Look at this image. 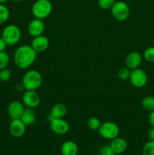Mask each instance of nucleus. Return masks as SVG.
<instances>
[{
    "label": "nucleus",
    "mask_w": 154,
    "mask_h": 155,
    "mask_svg": "<svg viewBox=\"0 0 154 155\" xmlns=\"http://www.w3.org/2000/svg\"><path fill=\"white\" fill-rule=\"evenodd\" d=\"M37 52L31 45H23L18 47L14 54V61L20 69H27L35 62Z\"/></svg>",
    "instance_id": "nucleus-1"
},
{
    "label": "nucleus",
    "mask_w": 154,
    "mask_h": 155,
    "mask_svg": "<svg viewBox=\"0 0 154 155\" xmlns=\"http://www.w3.org/2000/svg\"><path fill=\"white\" fill-rule=\"evenodd\" d=\"M42 77L36 70H30L24 74L22 86L25 90H36L41 86Z\"/></svg>",
    "instance_id": "nucleus-2"
},
{
    "label": "nucleus",
    "mask_w": 154,
    "mask_h": 155,
    "mask_svg": "<svg viewBox=\"0 0 154 155\" xmlns=\"http://www.w3.org/2000/svg\"><path fill=\"white\" fill-rule=\"evenodd\" d=\"M31 11L34 18L44 20L52 12V4L49 0H36L33 4Z\"/></svg>",
    "instance_id": "nucleus-3"
},
{
    "label": "nucleus",
    "mask_w": 154,
    "mask_h": 155,
    "mask_svg": "<svg viewBox=\"0 0 154 155\" xmlns=\"http://www.w3.org/2000/svg\"><path fill=\"white\" fill-rule=\"evenodd\" d=\"M21 37V32L19 27L14 24L6 26L2 33V38L8 45H14L18 43Z\"/></svg>",
    "instance_id": "nucleus-4"
},
{
    "label": "nucleus",
    "mask_w": 154,
    "mask_h": 155,
    "mask_svg": "<svg viewBox=\"0 0 154 155\" xmlns=\"http://www.w3.org/2000/svg\"><path fill=\"white\" fill-rule=\"evenodd\" d=\"M119 127L116 123L112 121H106L101 124L98 133L102 138L108 140H112L118 137L119 135Z\"/></svg>",
    "instance_id": "nucleus-5"
},
{
    "label": "nucleus",
    "mask_w": 154,
    "mask_h": 155,
    "mask_svg": "<svg viewBox=\"0 0 154 155\" xmlns=\"http://www.w3.org/2000/svg\"><path fill=\"white\" fill-rule=\"evenodd\" d=\"M112 16L118 21H124L127 20L130 15V8L128 5L124 1H116L110 9Z\"/></svg>",
    "instance_id": "nucleus-6"
},
{
    "label": "nucleus",
    "mask_w": 154,
    "mask_h": 155,
    "mask_svg": "<svg viewBox=\"0 0 154 155\" xmlns=\"http://www.w3.org/2000/svg\"><path fill=\"white\" fill-rule=\"evenodd\" d=\"M129 80L134 87L142 88L147 83V75L146 72L140 68L131 70Z\"/></svg>",
    "instance_id": "nucleus-7"
},
{
    "label": "nucleus",
    "mask_w": 154,
    "mask_h": 155,
    "mask_svg": "<svg viewBox=\"0 0 154 155\" xmlns=\"http://www.w3.org/2000/svg\"><path fill=\"white\" fill-rule=\"evenodd\" d=\"M22 99L24 105L33 109L38 107L41 101L40 96L36 90H25Z\"/></svg>",
    "instance_id": "nucleus-8"
},
{
    "label": "nucleus",
    "mask_w": 154,
    "mask_h": 155,
    "mask_svg": "<svg viewBox=\"0 0 154 155\" xmlns=\"http://www.w3.org/2000/svg\"><path fill=\"white\" fill-rule=\"evenodd\" d=\"M50 128L57 135H64L69 130V125L63 118H54L50 120Z\"/></svg>",
    "instance_id": "nucleus-9"
},
{
    "label": "nucleus",
    "mask_w": 154,
    "mask_h": 155,
    "mask_svg": "<svg viewBox=\"0 0 154 155\" xmlns=\"http://www.w3.org/2000/svg\"><path fill=\"white\" fill-rule=\"evenodd\" d=\"M27 30L29 34L33 37L42 35L45 30V24L43 20L34 18L29 23Z\"/></svg>",
    "instance_id": "nucleus-10"
},
{
    "label": "nucleus",
    "mask_w": 154,
    "mask_h": 155,
    "mask_svg": "<svg viewBox=\"0 0 154 155\" xmlns=\"http://www.w3.org/2000/svg\"><path fill=\"white\" fill-rule=\"evenodd\" d=\"M25 107L23 103L18 101H14L9 104L8 107V113L12 120L21 119Z\"/></svg>",
    "instance_id": "nucleus-11"
},
{
    "label": "nucleus",
    "mask_w": 154,
    "mask_h": 155,
    "mask_svg": "<svg viewBox=\"0 0 154 155\" xmlns=\"http://www.w3.org/2000/svg\"><path fill=\"white\" fill-rule=\"evenodd\" d=\"M27 126L23 123L21 119L12 120L9 127V131L12 136L15 138H21L26 132Z\"/></svg>",
    "instance_id": "nucleus-12"
},
{
    "label": "nucleus",
    "mask_w": 154,
    "mask_h": 155,
    "mask_svg": "<svg viewBox=\"0 0 154 155\" xmlns=\"http://www.w3.org/2000/svg\"><path fill=\"white\" fill-rule=\"evenodd\" d=\"M142 60H143V58L138 51H131L127 55L125 58V65L131 71L140 68Z\"/></svg>",
    "instance_id": "nucleus-13"
},
{
    "label": "nucleus",
    "mask_w": 154,
    "mask_h": 155,
    "mask_svg": "<svg viewBox=\"0 0 154 155\" xmlns=\"http://www.w3.org/2000/svg\"><path fill=\"white\" fill-rule=\"evenodd\" d=\"M30 45L36 52H42L47 50L49 46V39L45 36L40 35L33 37Z\"/></svg>",
    "instance_id": "nucleus-14"
},
{
    "label": "nucleus",
    "mask_w": 154,
    "mask_h": 155,
    "mask_svg": "<svg viewBox=\"0 0 154 155\" xmlns=\"http://www.w3.org/2000/svg\"><path fill=\"white\" fill-rule=\"evenodd\" d=\"M110 148L116 154H122L127 148V142L124 139L120 137H116L112 139L110 144Z\"/></svg>",
    "instance_id": "nucleus-15"
},
{
    "label": "nucleus",
    "mask_w": 154,
    "mask_h": 155,
    "mask_svg": "<svg viewBox=\"0 0 154 155\" xmlns=\"http://www.w3.org/2000/svg\"><path fill=\"white\" fill-rule=\"evenodd\" d=\"M66 106L63 103H57L52 106L49 114V120L54 118H63L66 114Z\"/></svg>",
    "instance_id": "nucleus-16"
},
{
    "label": "nucleus",
    "mask_w": 154,
    "mask_h": 155,
    "mask_svg": "<svg viewBox=\"0 0 154 155\" xmlns=\"http://www.w3.org/2000/svg\"><path fill=\"white\" fill-rule=\"evenodd\" d=\"M60 151L62 155H77L79 151L78 145L72 141H66L62 144Z\"/></svg>",
    "instance_id": "nucleus-17"
},
{
    "label": "nucleus",
    "mask_w": 154,
    "mask_h": 155,
    "mask_svg": "<svg viewBox=\"0 0 154 155\" xmlns=\"http://www.w3.org/2000/svg\"><path fill=\"white\" fill-rule=\"evenodd\" d=\"M21 120L27 127L33 125L36 121V115H35L33 108H30V107L25 108L22 116H21Z\"/></svg>",
    "instance_id": "nucleus-18"
},
{
    "label": "nucleus",
    "mask_w": 154,
    "mask_h": 155,
    "mask_svg": "<svg viewBox=\"0 0 154 155\" xmlns=\"http://www.w3.org/2000/svg\"><path fill=\"white\" fill-rule=\"evenodd\" d=\"M141 106L146 111H152L154 110V97L146 96L143 98L141 101Z\"/></svg>",
    "instance_id": "nucleus-19"
},
{
    "label": "nucleus",
    "mask_w": 154,
    "mask_h": 155,
    "mask_svg": "<svg viewBox=\"0 0 154 155\" xmlns=\"http://www.w3.org/2000/svg\"><path fill=\"white\" fill-rule=\"evenodd\" d=\"M101 125V120H100L98 117H90L88 120L87 126L91 130H92V131H98Z\"/></svg>",
    "instance_id": "nucleus-20"
},
{
    "label": "nucleus",
    "mask_w": 154,
    "mask_h": 155,
    "mask_svg": "<svg viewBox=\"0 0 154 155\" xmlns=\"http://www.w3.org/2000/svg\"><path fill=\"white\" fill-rule=\"evenodd\" d=\"M9 10L5 5L0 4V25L5 24L9 18Z\"/></svg>",
    "instance_id": "nucleus-21"
},
{
    "label": "nucleus",
    "mask_w": 154,
    "mask_h": 155,
    "mask_svg": "<svg viewBox=\"0 0 154 155\" xmlns=\"http://www.w3.org/2000/svg\"><path fill=\"white\" fill-rule=\"evenodd\" d=\"M9 61L10 58L8 54L5 51H0V70L7 68Z\"/></svg>",
    "instance_id": "nucleus-22"
},
{
    "label": "nucleus",
    "mask_w": 154,
    "mask_h": 155,
    "mask_svg": "<svg viewBox=\"0 0 154 155\" xmlns=\"http://www.w3.org/2000/svg\"><path fill=\"white\" fill-rule=\"evenodd\" d=\"M143 155H154V141L146 142L142 149Z\"/></svg>",
    "instance_id": "nucleus-23"
},
{
    "label": "nucleus",
    "mask_w": 154,
    "mask_h": 155,
    "mask_svg": "<svg viewBox=\"0 0 154 155\" xmlns=\"http://www.w3.org/2000/svg\"><path fill=\"white\" fill-rule=\"evenodd\" d=\"M130 74H131V70L127 68V67L120 68L117 72L118 77L122 80H129Z\"/></svg>",
    "instance_id": "nucleus-24"
},
{
    "label": "nucleus",
    "mask_w": 154,
    "mask_h": 155,
    "mask_svg": "<svg viewBox=\"0 0 154 155\" xmlns=\"http://www.w3.org/2000/svg\"><path fill=\"white\" fill-rule=\"evenodd\" d=\"M143 58L148 62H154V46L148 47L145 49Z\"/></svg>",
    "instance_id": "nucleus-25"
},
{
    "label": "nucleus",
    "mask_w": 154,
    "mask_h": 155,
    "mask_svg": "<svg viewBox=\"0 0 154 155\" xmlns=\"http://www.w3.org/2000/svg\"><path fill=\"white\" fill-rule=\"evenodd\" d=\"M115 2H116L115 0H98V4L101 9H104V10L110 9V10L114 5Z\"/></svg>",
    "instance_id": "nucleus-26"
},
{
    "label": "nucleus",
    "mask_w": 154,
    "mask_h": 155,
    "mask_svg": "<svg viewBox=\"0 0 154 155\" xmlns=\"http://www.w3.org/2000/svg\"><path fill=\"white\" fill-rule=\"evenodd\" d=\"M11 78V72L8 68L0 70V80L2 82H7Z\"/></svg>",
    "instance_id": "nucleus-27"
},
{
    "label": "nucleus",
    "mask_w": 154,
    "mask_h": 155,
    "mask_svg": "<svg viewBox=\"0 0 154 155\" xmlns=\"http://www.w3.org/2000/svg\"><path fill=\"white\" fill-rule=\"evenodd\" d=\"M99 154L100 155H116L114 152H113L112 148H110V145L103 146L102 148L100 149Z\"/></svg>",
    "instance_id": "nucleus-28"
},
{
    "label": "nucleus",
    "mask_w": 154,
    "mask_h": 155,
    "mask_svg": "<svg viewBox=\"0 0 154 155\" xmlns=\"http://www.w3.org/2000/svg\"><path fill=\"white\" fill-rule=\"evenodd\" d=\"M7 43L5 42V40L1 36V37H0V51H5L6 48H7Z\"/></svg>",
    "instance_id": "nucleus-29"
},
{
    "label": "nucleus",
    "mask_w": 154,
    "mask_h": 155,
    "mask_svg": "<svg viewBox=\"0 0 154 155\" xmlns=\"http://www.w3.org/2000/svg\"><path fill=\"white\" fill-rule=\"evenodd\" d=\"M148 138L149 141H154V127H151L150 130L148 132Z\"/></svg>",
    "instance_id": "nucleus-30"
},
{
    "label": "nucleus",
    "mask_w": 154,
    "mask_h": 155,
    "mask_svg": "<svg viewBox=\"0 0 154 155\" xmlns=\"http://www.w3.org/2000/svg\"><path fill=\"white\" fill-rule=\"evenodd\" d=\"M149 124L151 125V127H154V110L150 112L149 116Z\"/></svg>",
    "instance_id": "nucleus-31"
},
{
    "label": "nucleus",
    "mask_w": 154,
    "mask_h": 155,
    "mask_svg": "<svg viewBox=\"0 0 154 155\" xmlns=\"http://www.w3.org/2000/svg\"><path fill=\"white\" fill-rule=\"evenodd\" d=\"M8 0H0V4H4V3H5Z\"/></svg>",
    "instance_id": "nucleus-32"
},
{
    "label": "nucleus",
    "mask_w": 154,
    "mask_h": 155,
    "mask_svg": "<svg viewBox=\"0 0 154 155\" xmlns=\"http://www.w3.org/2000/svg\"><path fill=\"white\" fill-rule=\"evenodd\" d=\"M12 1H14V2H22V1H24V0H12Z\"/></svg>",
    "instance_id": "nucleus-33"
},
{
    "label": "nucleus",
    "mask_w": 154,
    "mask_h": 155,
    "mask_svg": "<svg viewBox=\"0 0 154 155\" xmlns=\"http://www.w3.org/2000/svg\"><path fill=\"white\" fill-rule=\"evenodd\" d=\"M153 46H154V39H153Z\"/></svg>",
    "instance_id": "nucleus-34"
}]
</instances>
